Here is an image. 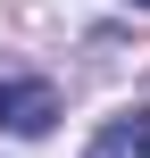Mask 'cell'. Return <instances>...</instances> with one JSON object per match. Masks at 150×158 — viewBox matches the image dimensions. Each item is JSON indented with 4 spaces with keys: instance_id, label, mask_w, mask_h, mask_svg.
<instances>
[{
    "instance_id": "2",
    "label": "cell",
    "mask_w": 150,
    "mask_h": 158,
    "mask_svg": "<svg viewBox=\"0 0 150 158\" xmlns=\"http://www.w3.org/2000/svg\"><path fill=\"white\" fill-rule=\"evenodd\" d=\"M84 158H150V108H134V117H109L100 133H92V150Z\"/></svg>"
},
{
    "instance_id": "3",
    "label": "cell",
    "mask_w": 150,
    "mask_h": 158,
    "mask_svg": "<svg viewBox=\"0 0 150 158\" xmlns=\"http://www.w3.org/2000/svg\"><path fill=\"white\" fill-rule=\"evenodd\" d=\"M134 8H150V0H134Z\"/></svg>"
},
{
    "instance_id": "1",
    "label": "cell",
    "mask_w": 150,
    "mask_h": 158,
    "mask_svg": "<svg viewBox=\"0 0 150 158\" xmlns=\"http://www.w3.org/2000/svg\"><path fill=\"white\" fill-rule=\"evenodd\" d=\"M0 125H8V133H25V142H42V133L58 125V92H50L42 75H17V83H0Z\"/></svg>"
}]
</instances>
